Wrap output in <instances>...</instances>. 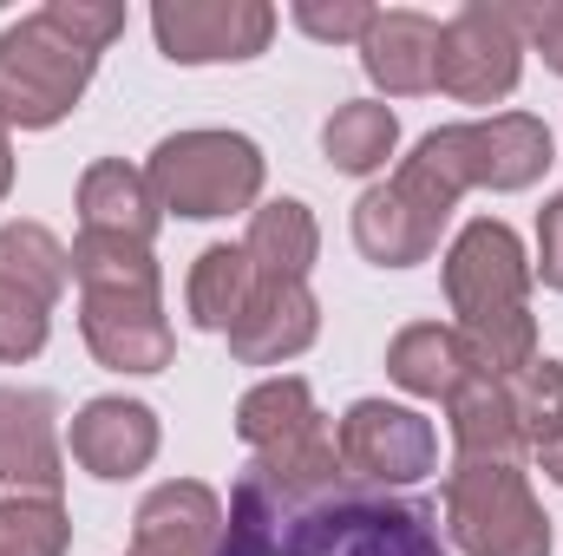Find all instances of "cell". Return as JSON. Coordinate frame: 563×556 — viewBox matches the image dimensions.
<instances>
[{
    "mask_svg": "<svg viewBox=\"0 0 563 556\" xmlns=\"http://www.w3.org/2000/svg\"><path fill=\"white\" fill-rule=\"evenodd\" d=\"M217 556H445V537L426 498L354 478L328 491H282L250 465L230 491Z\"/></svg>",
    "mask_w": 563,
    "mask_h": 556,
    "instance_id": "obj_1",
    "label": "cell"
},
{
    "mask_svg": "<svg viewBox=\"0 0 563 556\" xmlns=\"http://www.w3.org/2000/svg\"><path fill=\"white\" fill-rule=\"evenodd\" d=\"M445 301H452V327L465 334L472 360L498 380H511L518 367L538 360V314H531V256L518 243L511 223L498 216H472L452 249H445Z\"/></svg>",
    "mask_w": 563,
    "mask_h": 556,
    "instance_id": "obj_2",
    "label": "cell"
},
{
    "mask_svg": "<svg viewBox=\"0 0 563 556\" xmlns=\"http://www.w3.org/2000/svg\"><path fill=\"white\" fill-rule=\"evenodd\" d=\"M73 281H79V334L99 367L112 374H164L177 354V334L164 321V276L151 243L86 236L73 243Z\"/></svg>",
    "mask_w": 563,
    "mask_h": 556,
    "instance_id": "obj_3",
    "label": "cell"
},
{
    "mask_svg": "<svg viewBox=\"0 0 563 556\" xmlns=\"http://www.w3.org/2000/svg\"><path fill=\"white\" fill-rule=\"evenodd\" d=\"M236 438L250 445V465L282 491H328L347 478L334 452V425L314 407V387L301 374L256 380L236 400Z\"/></svg>",
    "mask_w": 563,
    "mask_h": 556,
    "instance_id": "obj_4",
    "label": "cell"
},
{
    "mask_svg": "<svg viewBox=\"0 0 563 556\" xmlns=\"http://www.w3.org/2000/svg\"><path fill=\"white\" fill-rule=\"evenodd\" d=\"M263 177H269L263 144L243 138V132H217V125L170 132L151 151V164H144V184H151L157 210L164 216H190V223L256 210Z\"/></svg>",
    "mask_w": 563,
    "mask_h": 556,
    "instance_id": "obj_5",
    "label": "cell"
},
{
    "mask_svg": "<svg viewBox=\"0 0 563 556\" xmlns=\"http://www.w3.org/2000/svg\"><path fill=\"white\" fill-rule=\"evenodd\" d=\"M99 53L53 13H26L0 33V119L20 132H53L92 86Z\"/></svg>",
    "mask_w": 563,
    "mask_h": 556,
    "instance_id": "obj_6",
    "label": "cell"
},
{
    "mask_svg": "<svg viewBox=\"0 0 563 556\" xmlns=\"http://www.w3.org/2000/svg\"><path fill=\"white\" fill-rule=\"evenodd\" d=\"M445 537L465 556H551V518L518 458H452Z\"/></svg>",
    "mask_w": 563,
    "mask_h": 556,
    "instance_id": "obj_7",
    "label": "cell"
},
{
    "mask_svg": "<svg viewBox=\"0 0 563 556\" xmlns=\"http://www.w3.org/2000/svg\"><path fill=\"white\" fill-rule=\"evenodd\" d=\"M66 281H73V249L46 223L0 230V360L7 367H20L46 347Z\"/></svg>",
    "mask_w": 563,
    "mask_h": 556,
    "instance_id": "obj_8",
    "label": "cell"
},
{
    "mask_svg": "<svg viewBox=\"0 0 563 556\" xmlns=\"http://www.w3.org/2000/svg\"><path fill=\"white\" fill-rule=\"evenodd\" d=\"M525 79V33H518V7H492L472 0L452 20H439V86L459 105H498L511 99Z\"/></svg>",
    "mask_w": 563,
    "mask_h": 556,
    "instance_id": "obj_9",
    "label": "cell"
},
{
    "mask_svg": "<svg viewBox=\"0 0 563 556\" xmlns=\"http://www.w3.org/2000/svg\"><path fill=\"white\" fill-rule=\"evenodd\" d=\"M334 452H341V471L354 485H374V491H407L420 485L426 471L439 465V432L432 419L413 407H394V400H354L341 425H334Z\"/></svg>",
    "mask_w": 563,
    "mask_h": 556,
    "instance_id": "obj_10",
    "label": "cell"
},
{
    "mask_svg": "<svg viewBox=\"0 0 563 556\" xmlns=\"http://www.w3.org/2000/svg\"><path fill=\"white\" fill-rule=\"evenodd\" d=\"M151 33L170 66H243L269 53L276 7L269 0H157Z\"/></svg>",
    "mask_w": 563,
    "mask_h": 556,
    "instance_id": "obj_11",
    "label": "cell"
},
{
    "mask_svg": "<svg viewBox=\"0 0 563 556\" xmlns=\"http://www.w3.org/2000/svg\"><path fill=\"white\" fill-rule=\"evenodd\" d=\"M59 400L40 387H0V498H59Z\"/></svg>",
    "mask_w": 563,
    "mask_h": 556,
    "instance_id": "obj_12",
    "label": "cell"
},
{
    "mask_svg": "<svg viewBox=\"0 0 563 556\" xmlns=\"http://www.w3.org/2000/svg\"><path fill=\"white\" fill-rule=\"evenodd\" d=\"M66 438H73L79 471H92V478L119 485V478H139L144 465L157 458L164 425H157V413H151L144 400L99 393V400H86V407L73 413V432H66Z\"/></svg>",
    "mask_w": 563,
    "mask_h": 556,
    "instance_id": "obj_13",
    "label": "cell"
},
{
    "mask_svg": "<svg viewBox=\"0 0 563 556\" xmlns=\"http://www.w3.org/2000/svg\"><path fill=\"white\" fill-rule=\"evenodd\" d=\"M314 334H321V301H314V288H308V281H263L256 276V294H250L243 321H236L223 341H230V354H236L243 367H282V360L308 354Z\"/></svg>",
    "mask_w": 563,
    "mask_h": 556,
    "instance_id": "obj_14",
    "label": "cell"
},
{
    "mask_svg": "<svg viewBox=\"0 0 563 556\" xmlns=\"http://www.w3.org/2000/svg\"><path fill=\"white\" fill-rule=\"evenodd\" d=\"M217 537H223V498L203 478H164L157 491H144L125 556H217Z\"/></svg>",
    "mask_w": 563,
    "mask_h": 556,
    "instance_id": "obj_15",
    "label": "cell"
},
{
    "mask_svg": "<svg viewBox=\"0 0 563 556\" xmlns=\"http://www.w3.org/2000/svg\"><path fill=\"white\" fill-rule=\"evenodd\" d=\"M361 73L387 92V99H420L439 86V20L420 7H387L374 13L367 40H361Z\"/></svg>",
    "mask_w": 563,
    "mask_h": 556,
    "instance_id": "obj_16",
    "label": "cell"
},
{
    "mask_svg": "<svg viewBox=\"0 0 563 556\" xmlns=\"http://www.w3.org/2000/svg\"><path fill=\"white\" fill-rule=\"evenodd\" d=\"M465 151L478 190H531L551 170V125L531 112H492L465 125Z\"/></svg>",
    "mask_w": 563,
    "mask_h": 556,
    "instance_id": "obj_17",
    "label": "cell"
},
{
    "mask_svg": "<svg viewBox=\"0 0 563 556\" xmlns=\"http://www.w3.org/2000/svg\"><path fill=\"white\" fill-rule=\"evenodd\" d=\"M157 197L144 184V170H132L125 157H99L79 177V230L86 236H119V243H157Z\"/></svg>",
    "mask_w": 563,
    "mask_h": 556,
    "instance_id": "obj_18",
    "label": "cell"
},
{
    "mask_svg": "<svg viewBox=\"0 0 563 556\" xmlns=\"http://www.w3.org/2000/svg\"><path fill=\"white\" fill-rule=\"evenodd\" d=\"M472 374H478V360H472V347H465L459 327L413 321V327H400V334L387 341V380H394L400 393H413V400H439V407H445Z\"/></svg>",
    "mask_w": 563,
    "mask_h": 556,
    "instance_id": "obj_19",
    "label": "cell"
},
{
    "mask_svg": "<svg viewBox=\"0 0 563 556\" xmlns=\"http://www.w3.org/2000/svg\"><path fill=\"white\" fill-rule=\"evenodd\" d=\"M243 256L263 281H308L314 256H321V223L301 197H276V203H256L250 210V236H243Z\"/></svg>",
    "mask_w": 563,
    "mask_h": 556,
    "instance_id": "obj_20",
    "label": "cell"
},
{
    "mask_svg": "<svg viewBox=\"0 0 563 556\" xmlns=\"http://www.w3.org/2000/svg\"><path fill=\"white\" fill-rule=\"evenodd\" d=\"M445 425H452L459 458H525V432H518V413H511V387L498 374H485V367L445 400Z\"/></svg>",
    "mask_w": 563,
    "mask_h": 556,
    "instance_id": "obj_21",
    "label": "cell"
},
{
    "mask_svg": "<svg viewBox=\"0 0 563 556\" xmlns=\"http://www.w3.org/2000/svg\"><path fill=\"white\" fill-rule=\"evenodd\" d=\"M394 151H400V119L387 99H347L321 125V157L341 177H374V170H387Z\"/></svg>",
    "mask_w": 563,
    "mask_h": 556,
    "instance_id": "obj_22",
    "label": "cell"
},
{
    "mask_svg": "<svg viewBox=\"0 0 563 556\" xmlns=\"http://www.w3.org/2000/svg\"><path fill=\"white\" fill-rule=\"evenodd\" d=\"M256 294V269L243 256V243H210L197 263H190V281H184V301H190V321L203 334H230L243 321Z\"/></svg>",
    "mask_w": 563,
    "mask_h": 556,
    "instance_id": "obj_23",
    "label": "cell"
},
{
    "mask_svg": "<svg viewBox=\"0 0 563 556\" xmlns=\"http://www.w3.org/2000/svg\"><path fill=\"white\" fill-rule=\"evenodd\" d=\"M505 387H511V413H518V432H525V452L551 445L563 432V367L551 354H538V360L518 367Z\"/></svg>",
    "mask_w": 563,
    "mask_h": 556,
    "instance_id": "obj_24",
    "label": "cell"
},
{
    "mask_svg": "<svg viewBox=\"0 0 563 556\" xmlns=\"http://www.w3.org/2000/svg\"><path fill=\"white\" fill-rule=\"evenodd\" d=\"M0 551L13 556H66L73 518L59 498H0Z\"/></svg>",
    "mask_w": 563,
    "mask_h": 556,
    "instance_id": "obj_25",
    "label": "cell"
},
{
    "mask_svg": "<svg viewBox=\"0 0 563 556\" xmlns=\"http://www.w3.org/2000/svg\"><path fill=\"white\" fill-rule=\"evenodd\" d=\"M374 13L380 7H367V0H295V26L308 33V40H328V46H361L367 40V26H374Z\"/></svg>",
    "mask_w": 563,
    "mask_h": 556,
    "instance_id": "obj_26",
    "label": "cell"
},
{
    "mask_svg": "<svg viewBox=\"0 0 563 556\" xmlns=\"http://www.w3.org/2000/svg\"><path fill=\"white\" fill-rule=\"evenodd\" d=\"M518 33L531 53H544V66L563 79V0H544V7H518Z\"/></svg>",
    "mask_w": 563,
    "mask_h": 556,
    "instance_id": "obj_27",
    "label": "cell"
},
{
    "mask_svg": "<svg viewBox=\"0 0 563 556\" xmlns=\"http://www.w3.org/2000/svg\"><path fill=\"white\" fill-rule=\"evenodd\" d=\"M531 276H544V288L563 294V190L544 203V216H538V263H531Z\"/></svg>",
    "mask_w": 563,
    "mask_h": 556,
    "instance_id": "obj_28",
    "label": "cell"
},
{
    "mask_svg": "<svg viewBox=\"0 0 563 556\" xmlns=\"http://www.w3.org/2000/svg\"><path fill=\"white\" fill-rule=\"evenodd\" d=\"M531 458L544 465V478H551V485H563V432H558V438H551V445H538Z\"/></svg>",
    "mask_w": 563,
    "mask_h": 556,
    "instance_id": "obj_29",
    "label": "cell"
},
{
    "mask_svg": "<svg viewBox=\"0 0 563 556\" xmlns=\"http://www.w3.org/2000/svg\"><path fill=\"white\" fill-rule=\"evenodd\" d=\"M7 132H13V125L0 119V197L13 190V138H7Z\"/></svg>",
    "mask_w": 563,
    "mask_h": 556,
    "instance_id": "obj_30",
    "label": "cell"
},
{
    "mask_svg": "<svg viewBox=\"0 0 563 556\" xmlns=\"http://www.w3.org/2000/svg\"><path fill=\"white\" fill-rule=\"evenodd\" d=\"M0 556H13V551H0Z\"/></svg>",
    "mask_w": 563,
    "mask_h": 556,
    "instance_id": "obj_31",
    "label": "cell"
}]
</instances>
